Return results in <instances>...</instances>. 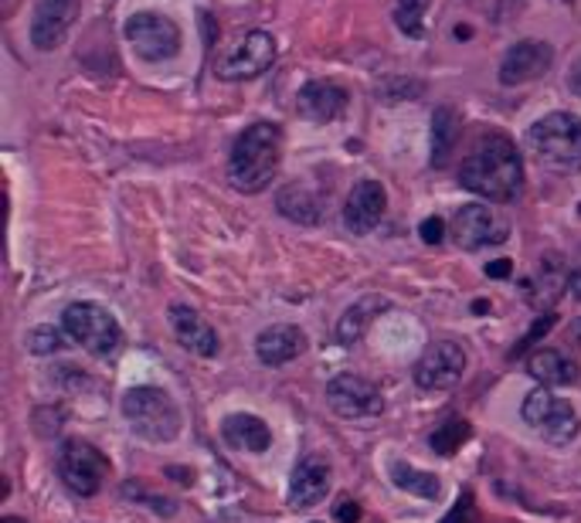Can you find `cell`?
I'll return each mask as SVG.
<instances>
[{
    "mask_svg": "<svg viewBox=\"0 0 581 523\" xmlns=\"http://www.w3.org/2000/svg\"><path fill=\"white\" fill-rule=\"evenodd\" d=\"M460 184L480 198L493 201V205H506L513 201L516 194H521V184H524V164H521V154L516 147L500 137V134H490L476 144V150L463 160L460 167Z\"/></svg>",
    "mask_w": 581,
    "mask_h": 523,
    "instance_id": "cell-1",
    "label": "cell"
},
{
    "mask_svg": "<svg viewBox=\"0 0 581 523\" xmlns=\"http://www.w3.org/2000/svg\"><path fill=\"white\" fill-rule=\"evenodd\" d=\"M283 164V129L276 122H252L232 144L228 180L242 194H258L273 184Z\"/></svg>",
    "mask_w": 581,
    "mask_h": 523,
    "instance_id": "cell-2",
    "label": "cell"
},
{
    "mask_svg": "<svg viewBox=\"0 0 581 523\" xmlns=\"http://www.w3.org/2000/svg\"><path fill=\"white\" fill-rule=\"evenodd\" d=\"M122 415L147 442H174L180 435V408L164 387H129L122 395Z\"/></svg>",
    "mask_w": 581,
    "mask_h": 523,
    "instance_id": "cell-3",
    "label": "cell"
},
{
    "mask_svg": "<svg viewBox=\"0 0 581 523\" xmlns=\"http://www.w3.org/2000/svg\"><path fill=\"white\" fill-rule=\"evenodd\" d=\"M528 140L548 167L564 174L581 170V116L551 112L531 126Z\"/></svg>",
    "mask_w": 581,
    "mask_h": 523,
    "instance_id": "cell-4",
    "label": "cell"
},
{
    "mask_svg": "<svg viewBox=\"0 0 581 523\" xmlns=\"http://www.w3.org/2000/svg\"><path fill=\"white\" fill-rule=\"evenodd\" d=\"M61 326L65 334L72 337V344L86 347L96 357H109L119 344H122V330L109 309H102L99 303H72L61 313Z\"/></svg>",
    "mask_w": 581,
    "mask_h": 523,
    "instance_id": "cell-5",
    "label": "cell"
},
{
    "mask_svg": "<svg viewBox=\"0 0 581 523\" xmlns=\"http://www.w3.org/2000/svg\"><path fill=\"white\" fill-rule=\"evenodd\" d=\"M521 418L551 445H571L581 432V422H578L574 408L548 387L531 391V395L524 398V405H521Z\"/></svg>",
    "mask_w": 581,
    "mask_h": 523,
    "instance_id": "cell-6",
    "label": "cell"
},
{
    "mask_svg": "<svg viewBox=\"0 0 581 523\" xmlns=\"http://www.w3.org/2000/svg\"><path fill=\"white\" fill-rule=\"evenodd\" d=\"M58 476L76 496H96L102 490V480L109 476V460L96 445L69 438L58 452Z\"/></svg>",
    "mask_w": 581,
    "mask_h": 523,
    "instance_id": "cell-7",
    "label": "cell"
},
{
    "mask_svg": "<svg viewBox=\"0 0 581 523\" xmlns=\"http://www.w3.org/2000/svg\"><path fill=\"white\" fill-rule=\"evenodd\" d=\"M126 41L144 61H167L180 51V28L167 14L140 11L126 21Z\"/></svg>",
    "mask_w": 581,
    "mask_h": 523,
    "instance_id": "cell-8",
    "label": "cell"
},
{
    "mask_svg": "<svg viewBox=\"0 0 581 523\" xmlns=\"http://www.w3.org/2000/svg\"><path fill=\"white\" fill-rule=\"evenodd\" d=\"M276 61V41L266 31H248L242 34L218 61V76L225 82H242V79H255L273 69Z\"/></svg>",
    "mask_w": 581,
    "mask_h": 523,
    "instance_id": "cell-9",
    "label": "cell"
},
{
    "mask_svg": "<svg viewBox=\"0 0 581 523\" xmlns=\"http://www.w3.org/2000/svg\"><path fill=\"white\" fill-rule=\"evenodd\" d=\"M466 367H470V357L456 341H439L415 364V384L422 391H449L463 381Z\"/></svg>",
    "mask_w": 581,
    "mask_h": 523,
    "instance_id": "cell-10",
    "label": "cell"
},
{
    "mask_svg": "<svg viewBox=\"0 0 581 523\" xmlns=\"http://www.w3.org/2000/svg\"><path fill=\"white\" fill-rule=\"evenodd\" d=\"M327 405L344 418H374L384 412L381 391L357 374H337L327 384Z\"/></svg>",
    "mask_w": 581,
    "mask_h": 523,
    "instance_id": "cell-11",
    "label": "cell"
},
{
    "mask_svg": "<svg viewBox=\"0 0 581 523\" xmlns=\"http://www.w3.org/2000/svg\"><path fill=\"white\" fill-rule=\"evenodd\" d=\"M551 65H554V48L548 41H538V38L516 41L500 61V82L503 86H528V82L548 76Z\"/></svg>",
    "mask_w": 581,
    "mask_h": 523,
    "instance_id": "cell-12",
    "label": "cell"
},
{
    "mask_svg": "<svg viewBox=\"0 0 581 523\" xmlns=\"http://www.w3.org/2000/svg\"><path fill=\"white\" fill-rule=\"evenodd\" d=\"M82 11V0H38L31 14V45L38 51H55Z\"/></svg>",
    "mask_w": 581,
    "mask_h": 523,
    "instance_id": "cell-13",
    "label": "cell"
},
{
    "mask_svg": "<svg viewBox=\"0 0 581 523\" xmlns=\"http://www.w3.org/2000/svg\"><path fill=\"white\" fill-rule=\"evenodd\" d=\"M452 235H456L460 248L476 251V248L506 241V225L496 218V211H490L483 205H466V208H460L456 218H452Z\"/></svg>",
    "mask_w": 581,
    "mask_h": 523,
    "instance_id": "cell-14",
    "label": "cell"
},
{
    "mask_svg": "<svg viewBox=\"0 0 581 523\" xmlns=\"http://www.w3.org/2000/svg\"><path fill=\"white\" fill-rule=\"evenodd\" d=\"M387 208V194L381 187V180H357L354 190L347 194V205H344V225L354 235H367L377 228V221L384 218Z\"/></svg>",
    "mask_w": 581,
    "mask_h": 523,
    "instance_id": "cell-15",
    "label": "cell"
},
{
    "mask_svg": "<svg viewBox=\"0 0 581 523\" xmlns=\"http://www.w3.org/2000/svg\"><path fill=\"white\" fill-rule=\"evenodd\" d=\"M331 463L323 455H306L296 463L293 480H289V506L293 510H309L327 500L331 493Z\"/></svg>",
    "mask_w": 581,
    "mask_h": 523,
    "instance_id": "cell-16",
    "label": "cell"
},
{
    "mask_svg": "<svg viewBox=\"0 0 581 523\" xmlns=\"http://www.w3.org/2000/svg\"><path fill=\"white\" fill-rule=\"evenodd\" d=\"M170 330L177 337V344L190 354H198V357H215L218 354V334H215V326L198 313V309H190L184 303L170 306Z\"/></svg>",
    "mask_w": 581,
    "mask_h": 523,
    "instance_id": "cell-17",
    "label": "cell"
},
{
    "mask_svg": "<svg viewBox=\"0 0 581 523\" xmlns=\"http://www.w3.org/2000/svg\"><path fill=\"white\" fill-rule=\"evenodd\" d=\"M303 351H306V334L299 330V326H289V323L266 326V330L258 334V341H255V354L266 367H283V364L296 361Z\"/></svg>",
    "mask_w": 581,
    "mask_h": 523,
    "instance_id": "cell-18",
    "label": "cell"
},
{
    "mask_svg": "<svg viewBox=\"0 0 581 523\" xmlns=\"http://www.w3.org/2000/svg\"><path fill=\"white\" fill-rule=\"evenodd\" d=\"M296 109L309 122H334L347 109V89L337 82H309V86H303Z\"/></svg>",
    "mask_w": 581,
    "mask_h": 523,
    "instance_id": "cell-19",
    "label": "cell"
},
{
    "mask_svg": "<svg viewBox=\"0 0 581 523\" xmlns=\"http://www.w3.org/2000/svg\"><path fill=\"white\" fill-rule=\"evenodd\" d=\"M568 276L571 273L564 269L561 255H544L538 273H534V279H528V303L534 309H541V313L551 309L561 299V293L568 289Z\"/></svg>",
    "mask_w": 581,
    "mask_h": 523,
    "instance_id": "cell-20",
    "label": "cell"
},
{
    "mask_svg": "<svg viewBox=\"0 0 581 523\" xmlns=\"http://www.w3.org/2000/svg\"><path fill=\"white\" fill-rule=\"evenodd\" d=\"M384 309H392V299H387V296H364V299H357L354 306H347L344 316H341V323H337V344L354 347V344L367 334V326H371Z\"/></svg>",
    "mask_w": 581,
    "mask_h": 523,
    "instance_id": "cell-21",
    "label": "cell"
},
{
    "mask_svg": "<svg viewBox=\"0 0 581 523\" xmlns=\"http://www.w3.org/2000/svg\"><path fill=\"white\" fill-rule=\"evenodd\" d=\"M221 435L238 452H266L273 445V432L258 415H228Z\"/></svg>",
    "mask_w": 581,
    "mask_h": 523,
    "instance_id": "cell-22",
    "label": "cell"
},
{
    "mask_svg": "<svg viewBox=\"0 0 581 523\" xmlns=\"http://www.w3.org/2000/svg\"><path fill=\"white\" fill-rule=\"evenodd\" d=\"M528 374L534 381H541L544 387H564V384H574L578 381V364L568 361L561 351H551V347H541L528 357Z\"/></svg>",
    "mask_w": 581,
    "mask_h": 523,
    "instance_id": "cell-23",
    "label": "cell"
},
{
    "mask_svg": "<svg viewBox=\"0 0 581 523\" xmlns=\"http://www.w3.org/2000/svg\"><path fill=\"white\" fill-rule=\"evenodd\" d=\"M460 140V116L456 109L439 106L432 112V167H445L452 150H456Z\"/></svg>",
    "mask_w": 581,
    "mask_h": 523,
    "instance_id": "cell-24",
    "label": "cell"
},
{
    "mask_svg": "<svg viewBox=\"0 0 581 523\" xmlns=\"http://www.w3.org/2000/svg\"><path fill=\"white\" fill-rule=\"evenodd\" d=\"M276 208H279L283 218H289L296 225H316L319 221V198L309 187H299V184L283 187L276 194Z\"/></svg>",
    "mask_w": 581,
    "mask_h": 523,
    "instance_id": "cell-25",
    "label": "cell"
},
{
    "mask_svg": "<svg viewBox=\"0 0 581 523\" xmlns=\"http://www.w3.org/2000/svg\"><path fill=\"white\" fill-rule=\"evenodd\" d=\"M392 480H395L398 490L415 493V496H422V500H439V493H442L439 476L422 473V470H415V466H408V463H392Z\"/></svg>",
    "mask_w": 581,
    "mask_h": 523,
    "instance_id": "cell-26",
    "label": "cell"
},
{
    "mask_svg": "<svg viewBox=\"0 0 581 523\" xmlns=\"http://www.w3.org/2000/svg\"><path fill=\"white\" fill-rule=\"evenodd\" d=\"M470 438V422L466 418H449L442 422L432 435H429V445L432 452L439 455H456V448Z\"/></svg>",
    "mask_w": 581,
    "mask_h": 523,
    "instance_id": "cell-27",
    "label": "cell"
},
{
    "mask_svg": "<svg viewBox=\"0 0 581 523\" xmlns=\"http://www.w3.org/2000/svg\"><path fill=\"white\" fill-rule=\"evenodd\" d=\"M429 11V0H398L395 8V24L408 38H422V18Z\"/></svg>",
    "mask_w": 581,
    "mask_h": 523,
    "instance_id": "cell-28",
    "label": "cell"
},
{
    "mask_svg": "<svg viewBox=\"0 0 581 523\" xmlns=\"http://www.w3.org/2000/svg\"><path fill=\"white\" fill-rule=\"evenodd\" d=\"M69 334H65V326L61 330H55V326H35V330L28 334V351L31 354H58L69 347Z\"/></svg>",
    "mask_w": 581,
    "mask_h": 523,
    "instance_id": "cell-29",
    "label": "cell"
},
{
    "mask_svg": "<svg viewBox=\"0 0 581 523\" xmlns=\"http://www.w3.org/2000/svg\"><path fill=\"white\" fill-rule=\"evenodd\" d=\"M476 520H480V513H476V500H473V493L466 490V493L456 500V506H452V510L445 513L442 523H476Z\"/></svg>",
    "mask_w": 581,
    "mask_h": 523,
    "instance_id": "cell-30",
    "label": "cell"
},
{
    "mask_svg": "<svg viewBox=\"0 0 581 523\" xmlns=\"http://www.w3.org/2000/svg\"><path fill=\"white\" fill-rule=\"evenodd\" d=\"M554 323H558V316H554V313H544V316H541V319H538V323L531 326V334H528V337H524L521 344L513 347V354H510V357H521L524 351H531V347H534V344H538L541 337H548V330H551Z\"/></svg>",
    "mask_w": 581,
    "mask_h": 523,
    "instance_id": "cell-31",
    "label": "cell"
},
{
    "mask_svg": "<svg viewBox=\"0 0 581 523\" xmlns=\"http://www.w3.org/2000/svg\"><path fill=\"white\" fill-rule=\"evenodd\" d=\"M418 235H422L425 245H442V241H445V221L432 215V218H425V221L418 225Z\"/></svg>",
    "mask_w": 581,
    "mask_h": 523,
    "instance_id": "cell-32",
    "label": "cell"
},
{
    "mask_svg": "<svg viewBox=\"0 0 581 523\" xmlns=\"http://www.w3.org/2000/svg\"><path fill=\"white\" fill-rule=\"evenodd\" d=\"M334 520H337V523H357V520H361V506H357L354 500H341V503L334 506Z\"/></svg>",
    "mask_w": 581,
    "mask_h": 523,
    "instance_id": "cell-33",
    "label": "cell"
},
{
    "mask_svg": "<svg viewBox=\"0 0 581 523\" xmlns=\"http://www.w3.org/2000/svg\"><path fill=\"white\" fill-rule=\"evenodd\" d=\"M486 276H493V279H503V276H510V262H506V258H496L493 266H486Z\"/></svg>",
    "mask_w": 581,
    "mask_h": 523,
    "instance_id": "cell-34",
    "label": "cell"
},
{
    "mask_svg": "<svg viewBox=\"0 0 581 523\" xmlns=\"http://www.w3.org/2000/svg\"><path fill=\"white\" fill-rule=\"evenodd\" d=\"M568 89L581 99V61L574 65V69H571V76H568Z\"/></svg>",
    "mask_w": 581,
    "mask_h": 523,
    "instance_id": "cell-35",
    "label": "cell"
},
{
    "mask_svg": "<svg viewBox=\"0 0 581 523\" xmlns=\"http://www.w3.org/2000/svg\"><path fill=\"white\" fill-rule=\"evenodd\" d=\"M568 293L581 303V269H574V273L568 276Z\"/></svg>",
    "mask_w": 581,
    "mask_h": 523,
    "instance_id": "cell-36",
    "label": "cell"
},
{
    "mask_svg": "<svg viewBox=\"0 0 581 523\" xmlns=\"http://www.w3.org/2000/svg\"><path fill=\"white\" fill-rule=\"evenodd\" d=\"M486 309H490V303H483V299L473 303V313H486Z\"/></svg>",
    "mask_w": 581,
    "mask_h": 523,
    "instance_id": "cell-37",
    "label": "cell"
},
{
    "mask_svg": "<svg viewBox=\"0 0 581 523\" xmlns=\"http://www.w3.org/2000/svg\"><path fill=\"white\" fill-rule=\"evenodd\" d=\"M0 523H28V520H18V516H4V520H0Z\"/></svg>",
    "mask_w": 581,
    "mask_h": 523,
    "instance_id": "cell-38",
    "label": "cell"
}]
</instances>
